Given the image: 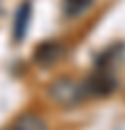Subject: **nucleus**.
I'll return each mask as SVG.
<instances>
[{
  "mask_svg": "<svg viewBox=\"0 0 125 130\" xmlns=\"http://www.w3.org/2000/svg\"><path fill=\"white\" fill-rule=\"evenodd\" d=\"M87 89L73 78H57L48 85V98L59 107H75L84 101Z\"/></svg>",
  "mask_w": 125,
  "mask_h": 130,
  "instance_id": "f257e3e1",
  "label": "nucleus"
},
{
  "mask_svg": "<svg viewBox=\"0 0 125 130\" xmlns=\"http://www.w3.org/2000/svg\"><path fill=\"white\" fill-rule=\"evenodd\" d=\"M64 53H66V48L59 41H43L34 50V62L41 64V66H52L64 57Z\"/></svg>",
  "mask_w": 125,
  "mask_h": 130,
  "instance_id": "f03ea898",
  "label": "nucleus"
},
{
  "mask_svg": "<svg viewBox=\"0 0 125 130\" xmlns=\"http://www.w3.org/2000/svg\"><path fill=\"white\" fill-rule=\"evenodd\" d=\"M84 89H87V96L89 94L91 96H107L114 89V78L109 75V71H98L84 82Z\"/></svg>",
  "mask_w": 125,
  "mask_h": 130,
  "instance_id": "7ed1b4c3",
  "label": "nucleus"
},
{
  "mask_svg": "<svg viewBox=\"0 0 125 130\" xmlns=\"http://www.w3.org/2000/svg\"><path fill=\"white\" fill-rule=\"evenodd\" d=\"M9 130H48V123H46V119H43L41 114H36V112H25V114H20V117L11 123Z\"/></svg>",
  "mask_w": 125,
  "mask_h": 130,
  "instance_id": "20e7f679",
  "label": "nucleus"
},
{
  "mask_svg": "<svg viewBox=\"0 0 125 130\" xmlns=\"http://www.w3.org/2000/svg\"><path fill=\"white\" fill-rule=\"evenodd\" d=\"M30 11H32L30 2H23L20 9H18V14H16V39H18V41L23 39L25 27H27V23H30Z\"/></svg>",
  "mask_w": 125,
  "mask_h": 130,
  "instance_id": "39448f33",
  "label": "nucleus"
},
{
  "mask_svg": "<svg viewBox=\"0 0 125 130\" xmlns=\"http://www.w3.org/2000/svg\"><path fill=\"white\" fill-rule=\"evenodd\" d=\"M89 5H91V0H66V14L68 16H75V14L84 11Z\"/></svg>",
  "mask_w": 125,
  "mask_h": 130,
  "instance_id": "423d86ee",
  "label": "nucleus"
}]
</instances>
